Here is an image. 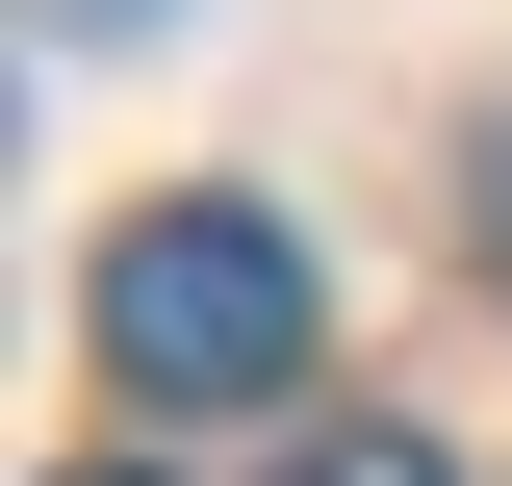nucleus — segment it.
<instances>
[{
  "label": "nucleus",
  "mask_w": 512,
  "mask_h": 486,
  "mask_svg": "<svg viewBox=\"0 0 512 486\" xmlns=\"http://www.w3.org/2000/svg\"><path fill=\"white\" fill-rule=\"evenodd\" d=\"M308 333H333V282H308L282 205L180 180V205H128V231H103V384H128V410H282Z\"/></svg>",
  "instance_id": "obj_1"
},
{
  "label": "nucleus",
  "mask_w": 512,
  "mask_h": 486,
  "mask_svg": "<svg viewBox=\"0 0 512 486\" xmlns=\"http://www.w3.org/2000/svg\"><path fill=\"white\" fill-rule=\"evenodd\" d=\"M282 486H461V461H436V435H384V410H359V435H308Z\"/></svg>",
  "instance_id": "obj_2"
},
{
  "label": "nucleus",
  "mask_w": 512,
  "mask_h": 486,
  "mask_svg": "<svg viewBox=\"0 0 512 486\" xmlns=\"http://www.w3.org/2000/svg\"><path fill=\"white\" fill-rule=\"evenodd\" d=\"M52 26H180V0H52Z\"/></svg>",
  "instance_id": "obj_3"
},
{
  "label": "nucleus",
  "mask_w": 512,
  "mask_h": 486,
  "mask_svg": "<svg viewBox=\"0 0 512 486\" xmlns=\"http://www.w3.org/2000/svg\"><path fill=\"white\" fill-rule=\"evenodd\" d=\"M77 486H154V461H77Z\"/></svg>",
  "instance_id": "obj_4"
}]
</instances>
